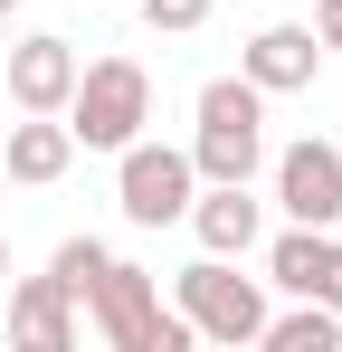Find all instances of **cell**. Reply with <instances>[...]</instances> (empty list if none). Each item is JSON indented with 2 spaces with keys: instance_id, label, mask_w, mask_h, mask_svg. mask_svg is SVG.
<instances>
[{
  "instance_id": "obj_1",
  "label": "cell",
  "mask_w": 342,
  "mask_h": 352,
  "mask_svg": "<svg viewBox=\"0 0 342 352\" xmlns=\"http://www.w3.org/2000/svg\"><path fill=\"white\" fill-rule=\"evenodd\" d=\"M76 314H86L114 352H190V343H200V333H190V314H181V305H162L152 267H133V257H105V276L86 286V305H76Z\"/></svg>"
},
{
  "instance_id": "obj_2",
  "label": "cell",
  "mask_w": 342,
  "mask_h": 352,
  "mask_svg": "<svg viewBox=\"0 0 342 352\" xmlns=\"http://www.w3.org/2000/svg\"><path fill=\"white\" fill-rule=\"evenodd\" d=\"M266 162V96L247 76H209L200 86V133H190V172L200 181H257Z\"/></svg>"
},
{
  "instance_id": "obj_3",
  "label": "cell",
  "mask_w": 342,
  "mask_h": 352,
  "mask_svg": "<svg viewBox=\"0 0 342 352\" xmlns=\"http://www.w3.org/2000/svg\"><path fill=\"white\" fill-rule=\"evenodd\" d=\"M143 124H152V76L133 58L76 67V86H67V133H76V153H124Z\"/></svg>"
},
{
  "instance_id": "obj_4",
  "label": "cell",
  "mask_w": 342,
  "mask_h": 352,
  "mask_svg": "<svg viewBox=\"0 0 342 352\" xmlns=\"http://www.w3.org/2000/svg\"><path fill=\"white\" fill-rule=\"evenodd\" d=\"M171 305L190 314V333H200V343H228V352L266 333V276H238V267L209 257V248H200V267H181V276H171Z\"/></svg>"
},
{
  "instance_id": "obj_5",
  "label": "cell",
  "mask_w": 342,
  "mask_h": 352,
  "mask_svg": "<svg viewBox=\"0 0 342 352\" xmlns=\"http://www.w3.org/2000/svg\"><path fill=\"white\" fill-rule=\"evenodd\" d=\"M190 190H200L190 143H152V133H133V143L114 153V200H124L133 229H171V219L190 210Z\"/></svg>"
},
{
  "instance_id": "obj_6",
  "label": "cell",
  "mask_w": 342,
  "mask_h": 352,
  "mask_svg": "<svg viewBox=\"0 0 342 352\" xmlns=\"http://www.w3.org/2000/svg\"><path fill=\"white\" fill-rule=\"evenodd\" d=\"M276 210L304 219V229H333L342 219V143H323V133L285 143L276 153Z\"/></svg>"
},
{
  "instance_id": "obj_7",
  "label": "cell",
  "mask_w": 342,
  "mask_h": 352,
  "mask_svg": "<svg viewBox=\"0 0 342 352\" xmlns=\"http://www.w3.org/2000/svg\"><path fill=\"white\" fill-rule=\"evenodd\" d=\"M266 286L314 295V305H333V314H342V238H333V229H304V219H285V229L266 238Z\"/></svg>"
},
{
  "instance_id": "obj_8",
  "label": "cell",
  "mask_w": 342,
  "mask_h": 352,
  "mask_svg": "<svg viewBox=\"0 0 342 352\" xmlns=\"http://www.w3.org/2000/svg\"><path fill=\"white\" fill-rule=\"evenodd\" d=\"M238 76H247L257 96H304V86L323 76V38H314L304 19H266V29L247 38V58H238Z\"/></svg>"
},
{
  "instance_id": "obj_9",
  "label": "cell",
  "mask_w": 342,
  "mask_h": 352,
  "mask_svg": "<svg viewBox=\"0 0 342 352\" xmlns=\"http://www.w3.org/2000/svg\"><path fill=\"white\" fill-rule=\"evenodd\" d=\"M181 219H190V238H200L209 257H247V248L266 238V200H257L247 181H200Z\"/></svg>"
},
{
  "instance_id": "obj_10",
  "label": "cell",
  "mask_w": 342,
  "mask_h": 352,
  "mask_svg": "<svg viewBox=\"0 0 342 352\" xmlns=\"http://www.w3.org/2000/svg\"><path fill=\"white\" fill-rule=\"evenodd\" d=\"M76 38H57V29H29L19 48H10V105L19 115H67V86H76Z\"/></svg>"
},
{
  "instance_id": "obj_11",
  "label": "cell",
  "mask_w": 342,
  "mask_h": 352,
  "mask_svg": "<svg viewBox=\"0 0 342 352\" xmlns=\"http://www.w3.org/2000/svg\"><path fill=\"white\" fill-rule=\"evenodd\" d=\"M0 295H10V343H29V352H67L76 343V295L57 276H19Z\"/></svg>"
},
{
  "instance_id": "obj_12",
  "label": "cell",
  "mask_w": 342,
  "mask_h": 352,
  "mask_svg": "<svg viewBox=\"0 0 342 352\" xmlns=\"http://www.w3.org/2000/svg\"><path fill=\"white\" fill-rule=\"evenodd\" d=\"M67 162H76V133H67V115H19V124H10V181L48 190V181H67Z\"/></svg>"
},
{
  "instance_id": "obj_13",
  "label": "cell",
  "mask_w": 342,
  "mask_h": 352,
  "mask_svg": "<svg viewBox=\"0 0 342 352\" xmlns=\"http://www.w3.org/2000/svg\"><path fill=\"white\" fill-rule=\"evenodd\" d=\"M266 352H342V314L333 305H314V295H295V314H266Z\"/></svg>"
},
{
  "instance_id": "obj_14",
  "label": "cell",
  "mask_w": 342,
  "mask_h": 352,
  "mask_svg": "<svg viewBox=\"0 0 342 352\" xmlns=\"http://www.w3.org/2000/svg\"><path fill=\"white\" fill-rule=\"evenodd\" d=\"M105 257H114L105 238H57V257H48V276H57V286H67V295H76V305H86V286H95V276H105Z\"/></svg>"
},
{
  "instance_id": "obj_15",
  "label": "cell",
  "mask_w": 342,
  "mask_h": 352,
  "mask_svg": "<svg viewBox=\"0 0 342 352\" xmlns=\"http://www.w3.org/2000/svg\"><path fill=\"white\" fill-rule=\"evenodd\" d=\"M133 10H143V19H152L162 38H190V29L209 19V0H133Z\"/></svg>"
},
{
  "instance_id": "obj_16",
  "label": "cell",
  "mask_w": 342,
  "mask_h": 352,
  "mask_svg": "<svg viewBox=\"0 0 342 352\" xmlns=\"http://www.w3.org/2000/svg\"><path fill=\"white\" fill-rule=\"evenodd\" d=\"M314 38H323V48L342 58V10H314Z\"/></svg>"
},
{
  "instance_id": "obj_17",
  "label": "cell",
  "mask_w": 342,
  "mask_h": 352,
  "mask_svg": "<svg viewBox=\"0 0 342 352\" xmlns=\"http://www.w3.org/2000/svg\"><path fill=\"white\" fill-rule=\"evenodd\" d=\"M0 286H10V238H0Z\"/></svg>"
},
{
  "instance_id": "obj_18",
  "label": "cell",
  "mask_w": 342,
  "mask_h": 352,
  "mask_svg": "<svg viewBox=\"0 0 342 352\" xmlns=\"http://www.w3.org/2000/svg\"><path fill=\"white\" fill-rule=\"evenodd\" d=\"M10 10H19V0H0V19H10Z\"/></svg>"
},
{
  "instance_id": "obj_19",
  "label": "cell",
  "mask_w": 342,
  "mask_h": 352,
  "mask_svg": "<svg viewBox=\"0 0 342 352\" xmlns=\"http://www.w3.org/2000/svg\"><path fill=\"white\" fill-rule=\"evenodd\" d=\"M314 10H342V0H314Z\"/></svg>"
}]
</instances>
